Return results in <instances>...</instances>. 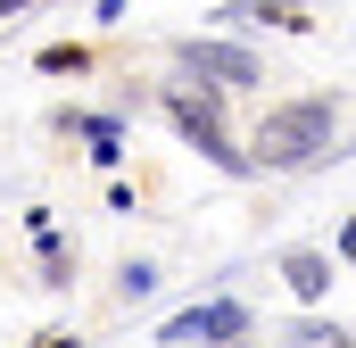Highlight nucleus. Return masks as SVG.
<instances>
[{
	"instance_id": "nucleus-1",
	"label": "nucleus",
	"mask_w": 356,
	"mask_h": 348,
	"mask_svg": "<svg viewBox=\"0 0 356 348\" xmlns=\"http://www.w3.org/2000/svg\"><path fill=\"white\" fill-rule=\"evenodd\" d=\"M340 125H348V100L340 91H290V100H266L257 125H249V166L257 174H307L323 158H340Z\"/></svg>"
},
{
	"instance_id": "nucleus-2",
	"label": "nucleus",
	"mask_w": 356,
	"mask_h": 348,
	"mask_svg": "<svg viewBox=\"0 0 356 348\" xmlns=\"http://www.w3.org/2000/svg\"><path fill=\"white\" fill-rule=\"evenodd\" d=\"M158 116H166V125H175V133H182V141H191L216 174H257V166H249V150L232 141V125H224V91L175 75V84L158 91Z\"/></svg>"
},
{
	"instance_id": "nucleus-3",
	"label": "nucleus",
	"mask_w": 356,
	"mask_h": 348,
	"mask_svg": "<svg viewBox=\"0 0 356 348\" xmlns=\"http://www.w3.org/2000/svg\"><path fill=\"white\" fill-rule=\"evenodd\" d=\"M175 75H191V84H207V91L232 100V91L266 84V58L241 50V42H199V33H191V42H175Z\"/></svg>"
},
{
	"instance_id": "nucleus-4",
	"label": "nucleus",
	"mask_w": 356,
	"mask_h": 348,
	"mask_svg": "<svg viewBox=\"0 0 356 348\" xmlns=\"http://www.w3.org/2000/svg\"><path fill=\"white\" fill-rule=\"evenodd\" d=\"M166 348H241L249 340V307L241 299H207V307H182V315H166V332H158Z\"/></svg>"
},
{
	"instance_id": "nucleus-5",
	"label": "nucleus",
	"mask_w": 356,
	"mask_h": 348,
	"mask_svg": "<svg viewBox=\"0 0 356 348\" xmlns=\"http://www.w3.org/2000/svg\"><path fill=\"white\" fill-rule=\"evenodd\" d=\"M224 17H232V25H273V33H307V25H315L307 0H224Z\"/></svg>"
},
{
	"instance_id": "nucleus-6",
	"label": "nucleus",
	"mask_w": 356,
	"mask_h": 348,
	"mask_svg": "<svg viewBox=\"0 0 356 348\" xmlns=\"http://www.w3.org/2000/svg\"><path fill=\"white\" fill-rule=\"evenodd\" d=\"M282 282L315 307V299H332V258L323 249H282Z\"/></svg>"
},
{
	"instance_id": "nucleus-7",
	"label": "nucleus",
	"mask_w": 356,
	"mask_h": 348,
	"mask_svg": "<svg viewBox=\"0 0 356 348\" xmlns=\"http://www.w3.org/2000/svg\"><path fill=\"white\" fill-rule=\"evenodd\" d=\"M282 340H290V348H356L348 332H340V324H323V315H298V324H290Z\"/></svg>"
},
{
	"instance_id": "nucleus-8",
	"label": "nucleus",
	"mask_w": 356,
	"mask_h": 348,
	"mask_svg": "<svg viewBox=\"0 0 356 348\" xmlns=\"http://www.w3.org/2000/svg\"><path fill=\"white\" fill-rule=\"evenodd\" d=\"M149 290H158V265H149V258H124V265H116V299H124V307L149 299Z\"/></svg>"
},
{
	"instance_id": "nucleus-9",
	"label": "nucleus",
	"mask_w": 356,
	"mask_h": 348,
	"mask_svg": "<svg viewBox=\"0 0 356 348\" xmlns=\"http://www.w3.org/2000/svg\"><path fill=\"white\" fill-rule=\"evenodd\" d=\"M33 67H42V75H83V67H91V50H75V42H50Z\"/></svg>"
},
{
	"instance_id": "nucleus-10",
	"label": "nucleus",
	"mask_w": 356,
	"mask_h": 348,
	"mask_svg": "<svg viewBox=\"0 0 356 348\" xmlns=\"http://www.w3.org/2000/svg\"><path fill=\"white\" fill-rule=\"evenodd\" d=\"M33 348H83V340H75V332H42Z\"/></svg>"
},
{
	"instance_id": "nucleus-11",
	"label": "nucleus",
	"mask_w": 356,
	"mask_h": 348,
	"mask_svg": "<svg viewBox=\"0 0 356 348\" xmlns=\"http://www.w3.org/2000/svg\"><path fill=\"white\" fill-rule=\"evenodd\" d=\"M91 8H99V25H116V17H124V0H91Z\"/></svg>"
},
{
	"instance_id": "nucleus-12",
	"label": "nucleus",
	"mask_w": 356,
	"mask_h": 348,
	"mask_svg": "<svg viewBox=\"0 0 356 348\" xmlns=\"http://www.w3.org/2000/svg\"><path fill=\"white\" fill-rule=\"evenodd\" d=\"M25 8H33V0H0V25H8V17H25Z\"/></svg>"
},
{
	"instance_id": "nucleus-13",
	"label": "nucleus",
	"mask_w": 356,
	"mask_h": 348,
	"mask_svg": "<svg viewBox=\"0 0 356 348\" xmlns=\"http://www.w3.org/2000/svg\"><path fill=\"white\" fill-rule=\"evenodd\" d=\"M241 348H249V340H241Z\"/></svg>"
}]
</instances>
